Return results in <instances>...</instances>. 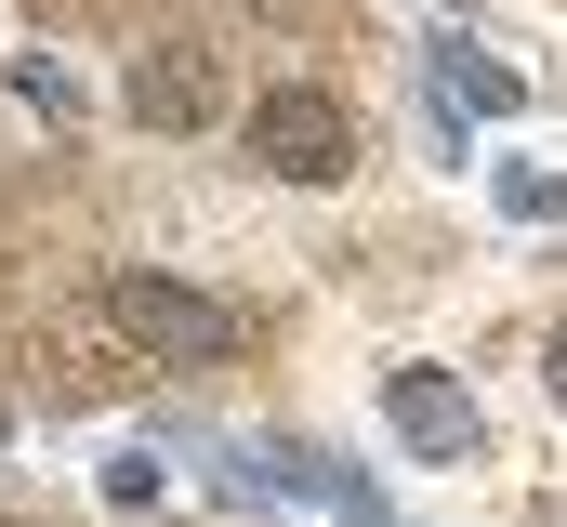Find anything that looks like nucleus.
I'll list each match as a JSON object with an SVG mask.
<instances>
[{"mask_svg":"<svg viewBox=\"0 0 567 527\" xmlns=\"http://www.w3.org/2000/svg\"><path fill=\"white\" fill-rule=\"evenodd\" d=\"M13 93H27V106H53V120H66V106H80V93H66V66H53V53H27V66H13Z\"/></svg>","mask_w":567,"mask_h":527,"instance_id":"nucleus-8","label":"nucleus"},{"mask_svg":"<svg viewBox=\"0 0 567 527\" xmlns=\"http://www.w3.org/2000/svg\"><path fill=\"white\" fill-rule=\"evenodd\" d=\"M93 488H106L120 515H145V502L172 488V462H158V448H106V475H93Z\"/></svg>","mask_w":567,"mask_h":527,"instance_id":"nucleus-6","label":"nucleus"},{"mask_svg":"<svg viewBox=\"0 0 567 527\" xmlns=\"http://www.w3.org/2000/svg\"><path fill=\"white\" fill-rule=\"evenodd\" d=\"M251 158H265L278 185H343V172H357V120H343L317 80H278V93H251Z\"/></svg>","mask_w":567,"mask_h":527,"instance_id":"nucleus-2","label":"nucleus"},{"mask_svg":"<svg viewBox=\"0 0 567 527\" xmlns=\"http://www.w3.org/2000/svg\"><path fill=\"white\" fill-rule=\"evenodd\" d=\"M0 435H13V422H0Z\"/></svg>","mask_w":567,"mask_h":527,"instance_id":"nucleus-10","label":"nucleus"},{"mask_svg":"<svg viewBox=\"0 0 567 527\" xmlns=\"http://www.w3.org/2000/svg\"><path fill=\"white\" fill-rule=\"evenodd\" d=\"M212 106H225L212 40H158V53H133V120H145V132H198Z\"/></svg>","mask_w":567,"mask_h":527,"instance_id":"nucleus-3","label":"nucleus"},{"mask_svg":"<svg viewBox=\"0 0 567 527\" xmlns=\"http://www.w3.org/2000/svg\"><path fill=\"white\" fill-rule=\"evenodd\" d=\"M542 395L567 409V317H555V343H542Z\"/></svg>","mask_w":567,"mask_h":527,"instance_id":"nucleus-9","label":"nucleus"},{"mask_svg":"<svg viewBox=\"0 0 567 527\" xmlns=\"http://www.w3.org/2000/svg\"><path fill=\"white\" fill-rule=\"evenodd\" d=\"M106 317L133 330L158 370H225V356L251 343V317H238L225 290H185V277H158V264H120V277H106Z\"/></svg>","mask_w":567,"mask_h":527,"instance_id":"nucleus-1","label":"nucleus"},{"mask_svg":"<svg viewBox=\"0 0 567 527\" xmlns=\"http://www.w3.org/2000/svg\"><path fill=\"white\" fill-rule=\"evenodd\" d=\"M383 422H396L410 462H462L475 448V395L449 383V370H383Z\"/></svg>","mask_w":567,"mask_h":527,"instance_id":"nucleus-4","label":"nucleus"},{"mask_svg":"<svg viewBox=\"0 0 567 527\" xmlns=\"http://www.w3.org/2000/svg\"><path fill=\"white\" fill-rule=\"evenodd\" d=\"M435 93H449V106H462V120H515V106H528V93H515V80H502V66H475V53H462V40H435Z\"/></svg>","mask_w":567,"mask_h":527,"instance_id":"nucleus-5","label":"nucleus"},{"mask_svg":"<svg viewBox=\"0 0 567 527\" xmlns=\"http://www.w3.org/2000/svg\"><path fill=\"white\" fill-rule=\"evenodd\" d=\"M502 211H515V225H555L567 185H555V172H502Z\"/></svg>","mask_w":567,"mask_h":527,"instance_id":"nucleus-7","label":"nucleus"}]
</instances>
